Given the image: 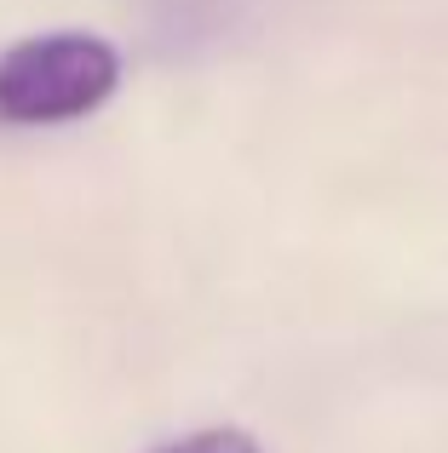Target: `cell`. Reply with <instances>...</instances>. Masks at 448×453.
<instances>
[{"mask_svg":"<svg viewBox=\"0 0 448 453\" xmlns=\"http://www.w3.org/2000/svg\"><path fill=\"white\" fill-rule=\"evenodd\" d=\"M121 87V52L98 35L58 29L0 52V121L6 127H64L104 110Z\"/></svg>","mask_w":448,"mask_h":453,"instance_id":"1","label":"cell"},{"mask_svg":"<svg viewBox=\"0 0 448 453\" xmlns=\"http://www.w3.org/2000/svg\"><path fill=\"white\" fill-rule=\"evenodd\" d=\"M156 453H265V448H259V436L242 431V425H202V431H190V436L161 442Z\"/></svg>","mask_w":448,"mask_h":453,"instance_id":"2","label":"cell"}]
</instances>
